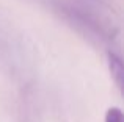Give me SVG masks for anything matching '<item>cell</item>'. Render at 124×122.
Masks as SVG:
<instances>
[{
  "instance_id": "7a4b0ae2",
  "label": "cell",
  "mask_w": 124,
  "mask_h": 122,
  "mask_svg": "<svg viewBox=\"0 0 124 122\" xmlns=\"http://www.w3.org/2000/svg\"><path fill=\"white\" fill-rule=\"evenodd\" d=\"M124 116L119 108H110L105 113V122H123Z\"/></svg>"
},
{
  "instance_id": "6da1fadb",
  "label": "cell",
  "mask_w": 124,
  "mask_h": 122,
  "mask_svg": "<svg viewBox=\"0 0 124 122\" xmlns=\"http://www.w3.org/2000/svg\"><path fill=\"white\" fill-rule=\"evenodd\" d=\"M108 66H110V72H112L116 85H118L119 88H123V72H124V67H123L121 58H119L118 55H115V53H108Z\"/></svg>"
}]
</instances>
